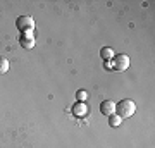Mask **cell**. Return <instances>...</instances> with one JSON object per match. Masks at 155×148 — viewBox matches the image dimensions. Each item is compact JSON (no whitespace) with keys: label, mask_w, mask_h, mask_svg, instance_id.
I'll return each mask as SVG.
<instances>
[{"label":"cell","mask_w":155,"mask_h":148,"mask_svg":"<svg viewBox=\"0 0 155 148\" xmlns=\"http://www.w3.org/2000/svg\"><path fill=\"white\" fill-rule=\"evenodd\" d=\"M71 112L74 117H78V119H83V117H86L88 115V105L84 104V102H78V104H74L71 107Z\"/></svg>","instance_id":"277c9868"},{"label":"cell","mask_w":155,"mask_h":148,"mask_svg":"<svg viewBox=\"0 0 155 148\" xmlns=\"http://www.w3.org/2000/svg\"><path fill=\"white\" fill-rule=\"evenodd\" d=\"M112 62V69L114 71H126L129 67V57L126 54H117L110 59Z\"/></svg>","instance_id":"7a4b0ae2"},{"label":"cell","mask_w":155,"mask_h":148,"mask_svg":"<svg viewBox=\"0 0 155 148\" xmlns=\"http://www.w3.org/2000/svg\"><path fill=\"white\" fill-rule=\"evenodd\" d=\"M100 112L104 115H112V114H116V104L112 102V100H104L102 104H100Z\"/></svg>","instance_id":"5b68a950"},{"label":"cell","mask_w":155,"mask_h":148,"mask_svg":"<svg viewBox=\"0 0 155 148\" xmlns=\"http://www.w3.org/2000/svg\"><path fill=\"white\" fill-rule=\"evenodd\" d=\"M134 112H136V104H134L133 100L124 98V100H121L119 104H116V114L119 115L121 119H127V117H131Z\"/></svg>","instance_id":"6da1fadb"},{"label":"cell","mask_w":155,"mask_h":148,"mask_svg":"<svg viewBox=\"0 0 155 148\" xmlns=\"http://www.w3.org/2000/svg\"><path fill=\"white\" fill-rule=\"evenodd\" d=\"M19 45L24 50H29L35 47V38H19Z\"/></svg>","instance_id":"52a82bcc"},{"label":"cell","mask_w":155,"mask_h":148,"mask_svg":"<svg viewBox=\"0 0 155 148\" xmlns=\"http://www.w3.org/2000/svg\"><path fill=\"white\" fill-rule=\"evenodd\" d=\"M7 71H9V61L0 57V74H5Z\"/></svg>","instance_id":"9c48e42d"},{"label":"cell","mask_w":155,"mask_h":148,"mask_svg":"<svg viewBox=\"0 0 155 148\" xmlns=\"http://www.w3.org/2000/svg\"><path fill=\"white\" fill-rule=\"evenodd\" d=\"M114 55L116 54H114V50H112L110 47H104V48L100 50V57H102L104 61H110Z\"/></svg>","instance_id":"8992f818"},{"label":"cell","mask_w":155,"mask_h":148,"mask_svg":"<svg viewBox=\"0 0 155 148\" xmlns=\"http://www.w3.org/2000/svg\"><path fill=\"white\" fill-rule=\"evenodd\" d=\"M122 122V119L119 117L117 114H112V115H109V124H110L112 127H117L119 124Z\"/></svg>","instance_id":"ba28073f"},{"label":"cell","mask_w":155,"mask_h":148,"mask_svg":"<svg viewBox=\"0 0 155 148\" xmlns=\"http://www.w3.org/2000/svg\"><path fill=\"white\" fill-rule=\"evenodd\" d=\"M21 38H33V29H29V31H22Z\"/></svg>","instance_id":"8fae6325"},{"label":"cell","mask_w":155,"mask_h":148,"mask_svg":"<svg viewBox=\"0 0 155 148\" xmlns=\"http://www.w3.org/2000/svg\"><path fill=\"white\" fill-rule=\"evenodd\" d=\"M76 97H78V102H84V100L88 98V93H86L84 90H79L76 93Z\"/></svg>","instance_id":"30bf717a"},{"label":"cell","mask_w":155,"mask_h":148,"mask_svg":"<svg viewBox=\"0 0 155 148\" xmlns=\"http://www.w3.org/2000/svg\"><path fill=\"white\" fill-rule=\"evenodd\" d=\"M105 69H112V62L110 61H105Z\"/></svg>","instance_id":"7c38bea8"},{"label":"cell","mask_w":155,"mask_h":148,"mask_svg":"<svg viewBox=\"0 0 155 148\" xmlns=\"http://www.w3.org/2000/svg\"><path fill=\"white\" fill-rule=\"evenodd\" d=\"M16 26L19 31H29V29H33L35 28V21L31 16H19L16 19Z\"/></svg>","instance_id":"3957f363"}]
</instances>
